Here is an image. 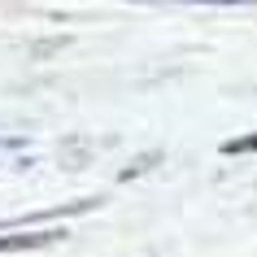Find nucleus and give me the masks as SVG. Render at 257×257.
<instances>
[{"instance_id":"nucleus-1","label":"nucleus","mask_w":257,"mask_h":257,"mask_svg":"<svg viewBox=\"0 0 257 257\" xmlns=\"http://www.w3.org/2000/svg\"><path fill=\"white\" fill-rule=\"evenodd\" d=\"M48 244H61V231H0V253H27V248H48Z\"/></svg>"},{"instance_id":"nucleus-2","label":"nucleus","mask_w":257,"mask_h":257,"mask_svg":"<svg viewBox=\"0 0 257 257\" xmlns=\"http://www.w3.org/2000/svg\"><path fill=\"white\" fill-rule=\"evenodd\" d=\"M157 162H162V149H149L144 157H136V162H126V166H122V170H118V179H122V183H131V179L149 175V170H153Z\"/></svg>"},{"instance_id":"nucleus-3","label":"nucleus","mask_w":257,"mask_h":257,"mask_svg":"<svg viewBox=\"0 0 257 257\" xmlns=\"http://www.w3.org/2000/svg\"><path fill=\"white\" fill-rule=\"evenodd\" d=\"M131 5H201V9H240V5H257V0H131Z\"/></svg>"},{"instance_id":"nucleus-4","label":"nucleus","mask_w":257,"mask_h":257,"mask_svg":"<svg viewBox=\"0 0 257 257\" xmlns=\"http://www.w3.org/2000/svg\"><path fill=\"white\" fill-rule=\"evenodd\" d=\"M222 157H240V153H257V131H248V136H235V140H222Z\"/></svg>"},{"instance_id":"nucleus-5","label":"nucleus","mask_w":257,"mask_h":257,"mask_svg":"<svg viewBox=\"0 0 257 257\" xmlns=\"http://www.w3.org/2000/svg\"><path fill=\"white\" fill-rule=\"evenodd\" d=\"M31 140L27 136H0V153H18V149H27Z\"/></svg>"}]
</instances>
